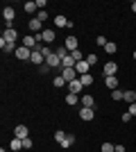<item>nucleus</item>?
Returning a JSON list of instances; mask_svg holds the SVG:
<instances>
[{"label":"nucleus","mask_w":136,"mask_h":152,"mask_svg":"<svg viewBox=\"0 0 136 152\" xmlns=\"http://www.w3.org/2000/svg\"><path fill=\"white\" fill-rule=\"evenodd\" d=\"M55 30H43V32H39V34H34V39H36V43H52L55 41Z\"/></svg>","instance_id":"f257e3e1"},{"label":"nucleus","mask_w":136,"mask_h":152,"mask_svg":"<svg viewBox=\"0 0 136 152\" xmlns=\"http://www.w3.org/2000/svg\"><path fill=\"white\" fill-rule=\"evenodd\" d=\"M14 55H16L20 61H30V57H32V50H30V48H25V45H18Z\"/></svg>","instance_id":"f03ea898"},{"label":"nucleus","mask_w":136,"mask_h":152,"mask_svg":"<svg viewBox=\"0 0 136 152\" xmlns=\"http://www.w3.org/2000/svg\"><path fill=\"white\" fill-rule=\"evenodd\" d=\"M16 39H18V32L14 30V27H5V32H2V41H7V43H16Z\"/></svg>","instance_id":"7ed1b4c3"},{"label":"nucleus","mask_w":136,"mask_h":152,"mask_svg":"<svg viewBox=\"0 0 136 152\" xmlns=\"http://www.w3.org/2000/svg\"><path fill=\"white\" fill-rule=\"evenodd\" d=\"M30 61H32V64H39V66H43V64H45V57H43V52H41V45H36V48L32 50Z\"/></svg>","instance_id":"20e7f679"},{"label":"nucleus","mask_w":136,"mask_h":152,"mask_svg":"<svg viewBox=\"0 0 136 152\" xmlns=\"http://www.w3.org/2000/svg\"><path fill=\"white\" fill-rule=\"evenodd\" d=\"M102 73H104V77H113L118 73V64L116 61H107V64H104V68H102Z\"/></svg>","instance_id":"39448f33"},{"label":"nucleus","mask_w":136,"mask_h":152,"mask_svg":"<svg viewBox=\"0 0 136 152\" xmlns=\"http://www.w3.org/2000/svg\"><path fill=\"white\" fill-rule=\"evenodd\" d=\"M84 91V84L79 82V77L77 80H73V82H68V93H75V95H79Z\"/></svg>","instance_id":"423d86ee"},{"label":"nucleus","mask_w":136,"mask_h":152,"mask_svg":"<svg viewBox=\"0 0 136 152\" xmlns=\"http://www.w3.org/2000/svg\"><path fill=\"white\" fill-rule=\"evenodd\" d=\"M79 118H82V121H93V118H95V109H89V107H82L79 109Z\"/></svg>","instance_id":"0eeeda50"},{"label":"nucleus","mask_w":136,"mask_h":152,"mask_svg":"<svg viewBox=\"0 0 136 152\" xmlns=\"http://www.w3.org/2000/svg\"><path fill=\"white\" fill-rule=\"evenodd\" d=\"M2 18L7 20V25H14V18H16L14 7H5V9H2Z\"/></svg>","instance_id":"6e6552de"},{"label":"nucleus","mask_w":136,"mask_h":152,"mask_svg":"<svg viewBox=\"0 0 136 152\" xmlns=\"http://www.w3.org/2000/svg\"><path fill=\"white\" fill-rule=\"evenodd\" d=\"M79 100H82V107L95 109V95H91V93H86V95H82V98H79Z\"/></svg>","instance_id":"1a4fd4ad"},{"label":"nucleus","mask_w":136,"mask_h":152,"mask_svg":"<svg viewBox=\"0 0 136 152\" xmlns=\"http://www.w3.org/2000/svg\"><path fill=\"white\" fill-rule=\"evenodd\" d=\"M61 77L66 82H73V80H77V70L75 68H61Z\"/></svg>","instance_id":"9d476101"},{"label":"nucleus","mask_w":136,"mask_h":152,"mask_svg":"<svg viewBox=\"0 0 136 152\" xmlns=\"http://www.w3.org/2000/svg\"><path fill=\"white\" fill-rule=\"evenodd\" d=\"M14 136L23 141V139H27V136H30V129H27L25 125H18V127H16V129H14Z\"/></svg>","instance_id":"9b49d317"},{"label":"nucleus","mask_w":136,"mask_h":152,"mask_svg":"<svg viewBox=\"0 0 136 152\" xmlns=\"http://www.w3.org/2000/svg\"><path fill=\"white\" fill-rule=\"evenodd\" d=\"M75 70H77V75H86V73H89L91 70V66H89V61H77V66H75Z\"/></svg>","instance_id":"f8f14e48"},{"label":"nucleus","mask_w":136,"mask_h":152,"mask_svg":"<svg viewBox=\"0 0 136 152\" xmlns=\"http://www.w3.org/2000/svg\"><path fill=\"white\" fill-rule=\"evenodd\" d=\"M55 25H57V27H71V20L59 14V16H55Z\"/></svg>","instance_id":"ddd939ff"},{"label":"nucleus","mask_w":136,"mask_h":152,"mask_svg":"<svg viewBox=\"0 0 136 152\" xmlns=\"http://www.w3.org/2000/svg\"><path fill=\"white\" fill-rule=\"evenodd\" d=\"M27 27H30L32 32H36V34H39V32H43V30H41V20L36 18V16H34V18L30 20V23H27Z\"/></svg>","instance_id":"4468645a"},{"label":"nucleus","mask_w":136,"mask_h":152,"mask_svg":"<svg viewBox=\"0 0 136 152\" xmlns=\"http://www.w3.org/2000/svg\"><path fill=\"white\" fill-rule=\"evenodd\" d=\"M104 84H107V89L116 91L118 89V77L116 75H113V77H104Z\"/></svg>","instance_id":"2eb2a0df"},{"label":"nucleus","mask_w":136,"mask_h":152,"mask_svg":"<svg viewBox=\"0 0 136 152\" xmlns=\"http://www.w3.org/2000/svg\"><path fill=\"white\" fill-rule=\"evenodd\" d=\"M64 45H66L71 52H73V50H77V37H68V39L64 41Z\"/></svg>","instance_id":"dca6fc26"},{"label":"nucleus","mask_w":136,"mask_h":152,"mask_svg":"<svg viewBox=\"0 0 136 152\" xmlns=\"http://www.w3.org/2000/svg\"><path fill=\"white\" fill-rule=\"evenodd\" d=\"M77 66V61L73 59V55H68L66 59H61V68H75Z\"/></svg>","instance_id":"f3484780"},{"label":"nucleus","mask_w":136,"mask_h":152,"mask_svg":"<svg viewBox=\"0 0 136 152\" xmlns=\"http://www.w3.org/2000/svg\"><path fill=\"white\" fill-rule=\"evenodd\" d=\"M45 64H48L50 68H57V66H61V59H59L57 55H50V57L45 59Z\"/></svg>","instance_id":"a211bd4d"},{"label":"nucleus","mask_w":136,"mask_h":152,"mask_svg":"<svg viewBox=\"0 0 136 152\" xmlns=\"http://www.w3.org/2000/svg\"><path fill=\"white\" fill-rule=\"evenodd\" d=\"M23 45H25V48H30V50H34V48H36V39L34 37H23Z\"/></svg>","instance_id":"6ab92c4d"},{"label":"nucleus","mask_w":136,"mask_h":152,"mask_svg":"<svg viewBox=\"0 0 136 152\" xmlns=\"http://www.w3.org/2000/svg\"><path fill=\"white\" fill-rule=\"evenodd\" d=\"M9 150H14V152H20V150H23V141L14 136V139H12V143H9Z\"/></svg>","instance_id":"aec40b11"},{"label":"nucleus","mask_w":136,"mask_h":152,"mask_svg":"<svg viewBox=\"0 0 136 152\" xmlns=\"http://www.w3.org/2000/svg\"><path fill=\"white\" fill-rule=\"evenodd\" d=\"M55 55H57L59 59H66V57H68V55H71V50H68L66 45H59L57 50H55Z\"/></svg>","instance_id":"412c9836"},{"label":"nucleus","mask_w":136,"mask_h":152,"mask_svg":"<svg viewBox=\"0 0 136 152\" xmlns=\"http://www.w3.org/2000/svg\"><path fill=\"white\" fill-rule=\"evenodd\" d=\"M0 48H2V52H16V45L7 43V41H2V39H0Z\"/></svg>","instance_id":"4be33fe9"},{"label":"nucleus","mask_w":136,"mask_h":152,"mask_svg":"<svg viewBox=\"0 0 136 152\" xmlns=\"http://www.w3.org/2000/svg\"><path fill=\"white\" fill-rule=\"evenodd\" d=\"M79 82L84 84V86H91V84H93V75H91V73H86V75H79Z\"/></svg>","instance_id":"5701e85b"},{"label":"nucleus","mask_w":136,"mask_h":152,"mask_svg":"<svg viewBox=\"0 0 136 152\" xmlns=\"http://www.w3.org/2000/svg\"><path fill=\"white\" fill-rule=\"evenodd\" d=\"M123 100H127L129 104H134V102H136V91H125Z\"/></svg>","instance_id":"b1692460"},{"label":"nucleus","mask_w":136,"mask_h":152,"mask_svg":"<svg viewBox=\"0 0 136 152\" xmlns=\"http://www.w3.org/2000/svg\"><path fill=\"white\" fill-rule=\"evenodd\" d=\"M73 143H75V134H66V139H64V143H61V148H71Z\"/></svg>","instance_id":"393cba45"},{"label":"nucleus","mask_w":136,"mask_h":152,"mask_svg":"<svg viewBox=\"0 0 136 152\" xmlns=\"http://www.w3.org/2000/svg\"><path fill=\"white\" fill-rule=\"evenodd\" d=\"M100 152H116V145L107 141V143H102V145H100Z\"/></svg>","instance_id":"a878e982"},{"label":"nucleus","mask_w":136,"mask_h":152,"mask_svg":"<svg viewBox=\"0 0 136 152\" xmlns=\"http://www.w3.org/2000/svg\"><path fill=\"white\" fill-rule=\"evenodd\" d=\"M52 84H55L57 89H61V86H66V84H68V82H66V80H64V77H61V75H57V77H55V80H52Z\"/></svg>","instance_id":"bb28decb"},{"label":"nucleus","mask_w":136,"mask_h":152,"mask_svg":"<svg viewBox=\"0 0 136 152\" xmlns=\"http://www.w3.org/2000/svg\"><path fill=\"white\" fill-rule=\"evenodd\" d=\"M104 50H107V55H113V52H116V50H118V45H116V43H113V41H109V43L104 45Z\"/></svg>","instance_id":"cd10ccee"},{"label":"nucleus","mask_w":136,"mask_h":152,"mask_svg":"<svg viewBox=\"0 0 136 152\" xmlns=\"http://www.w3.org/2000/svg\"><path fill=\"white\" fill-rule=\"evenodd\" d=\"M64 139H66V132H61V129H57V132H55V141H57L59 145H61V143H64Z\"/></svg>","instance_id":"c85d7f7f"},{"label":"nucleus","mask_w":136,"mask_h":152,"mask_svg":"<svg viewBox=\"0 0 136 152\" xmlns=\"http://www.w3.org/2000/svg\"><path fill=\"white\" fill-rule=\"evenodd\" d=\"M71 55H73V59H75V61H84V55H82V50H79V48H77V50H73Z\"/></svg>","instance_id":"c756f323"},{"label":"nucleus","mask_w":136,"mask_h":152,"mask_svg":"<svg viewBox=\"0 0 136 152\" xmlns=\"http://www.w3.org/2000/svg\"><path fill=\"white\" fill-rule=\"evenodd\" d=\"M36 9H39V7H36V2H25V12H27V14H34Z\"/></svg>","instance_id":"7c9ffc66"},{"label":"nucleus","mask_w":136,"mask_h":152,"mask_svg":"<svg viewBox=\"0 0 136 152\" xmlns=\"http://www.w3.org/2000/svg\"><path fill=\"white\" fill-rule=\"evenodd\" d=\"M77 100H79V98L75 93H68V95H66V102H68V104H77Z\"/></svg>","instance_id":"2f4dec72"},{"label":"nucleus","mask_w":136,"mask_h":152,"mask_svg":"<svg viewBox=\"0 0 136 152\" xmlns=\"http://www.w3.org/2000/svg\"><path fill=\"white\" fill-rule=\"evenodd\" d=\"M123 95H125V91H120V89L111 91V98H113V100H123Z\"/></svg>","instance_id":"473e14b6"},{"label":"nucleus","mask_w":136,"mask_h":152,"mask_svg":"<svg viewBox=\"0 0 136 152\" xmlns=\"http://www.w3.org/2000/svg\"><path fill=\"white\" fill-rule=\"evenodd\" d=\"M107 43H109V41H107V37H102V34H100V37L95 39V45H102V48H104Z\"/></svg>","instance_id":"72a5a7b5"},{"label":"nucleus","mask_w":136,"mask_h":152,"mask_svg":"<svg viewBox=\"0 0 136 152\" xmlns=\"http://www.w3.org/2000/svg\"><path fill=\"white\" fill-rule=\"evenodd\" d=\"M36 18H39L41 23H45V20H48V12H45V9H41V12L36 14Z\"/></svg>","instance_id":"f704fd0d"},{"label":"nucleus","mask_w":136,"mask_h":152,"mask_svg":"<svg viewBox=\"0 0 136 152\" xmlns=\"http://www.w3.org/2000/svg\"><path fill=\"white\" fill-rule=\"evenodd\" d=\"M32 145H34V143H32V139H30V136H27V139H23V150H30Z\"/></svg>","instance_id":"c9c22d12"},{"label":"nucleus","mask_w":136,"mask_h":152,"mask_svg":"<svg viewBox=\"0 0 136 152\" xmlns=\"http://www.w3.org/2000/svg\"><path fill=\"white\" fill-rule=\"evenodd\" d=\"M86 61H89V66H95V64H97V57H95V55H89V57H86Z\"/></svg>","instance_id":"e433bc0d"},{"label":"nucleus","mask_w":136,"mask_h":152,"mask_svg":"<svg viewBox=\"0 0 136 152\" xmlns=\"http://www.w3.org/2000/svg\"><path fill=\"white\" fill-rule=\"evenodd\" d=\"M132 121V114H129V111H125V114H123V123H129Z\"/></svg>","instance_id":"4c0bfd02"},{"label":"nucleus","mask_w":136,"mask_h":152,"mask_svg":"<svg viewBox=\"0 0 136 152\" xmlns=\"http://www.w3.org/2000/svg\"><path fill=\"white\" fill-rule=\"evenodd\" d=\"M129 114L136 116V102H134V104H129Z\"/></svg>","instance_id":"58836bf2"},{"label":"nucleus","mask_w":136,"mask_h":152,"mask_svg":"<svg viewBox=\"0 0 136 152\" xmlns=\"http://www.w3.org/2000/svg\"><path fill=\"white\" fill-rule=\"evenodd\" d=\"M116 152H125V145H120V143H118V145H116Z\"/></svg>","instance_id":"ea45409f"},{"label":"nucleus","mask_w":136,"mask_h":152,"mask_svg":"<svg viewBox=\"0 0 136 152\" xmlns=\"http://www.w3.org/2000/svg\"><path fill=\"white\" fill-rule=\"evenodd\" d=\"M132 12L136 14V0H134V2H132Z\"/></svg>","instance_id":"a19ab883"},{"label":"nucleus","mask_w":136,"mask_h":152,"mask_svg":"<svg viewBox=\"0 0 136 152\" xmlns=\"http://www.w3.org/2000/svg\"><path fill=\"white\" fill-rule=\"evenodd\" d=\"M134 59H136V52H134Z\"/></svg>","instance_id":"79ce46f5"}]
</instances>
